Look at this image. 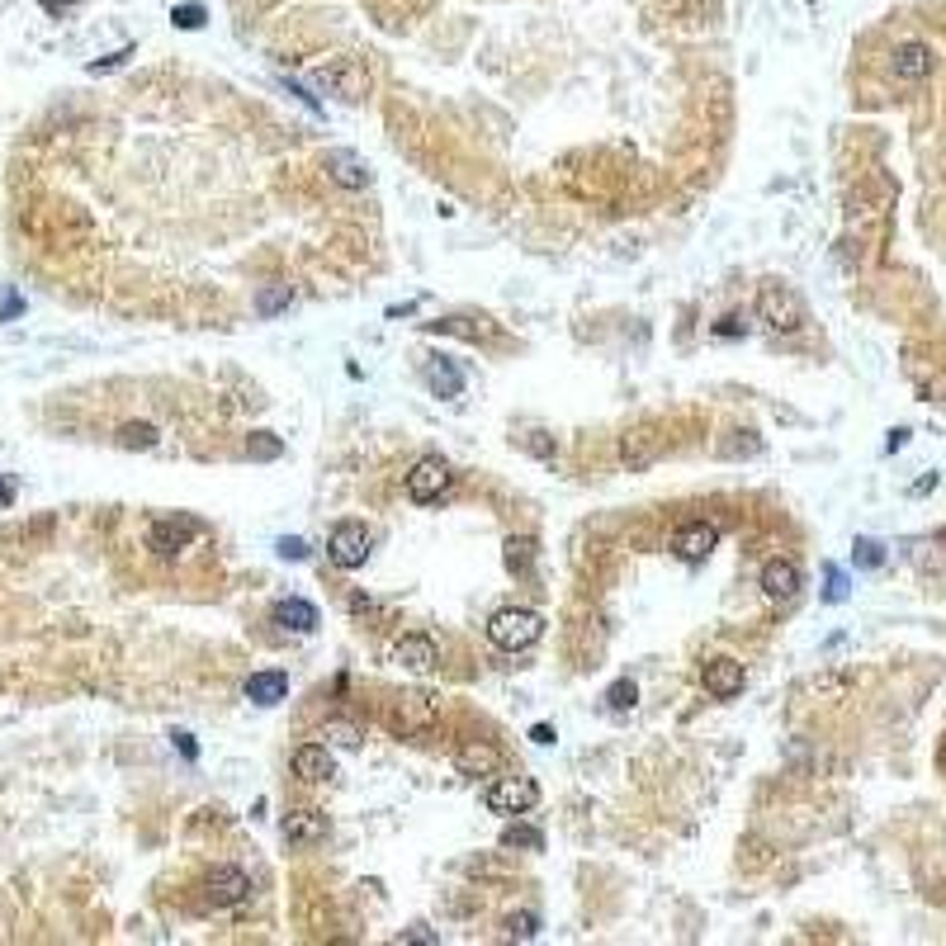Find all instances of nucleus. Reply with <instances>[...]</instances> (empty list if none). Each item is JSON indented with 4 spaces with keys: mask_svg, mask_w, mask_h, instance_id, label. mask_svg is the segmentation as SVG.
Masks as SVG:
<instances>
[{
    "mask_svg": "<svg viewBox=\"0 0 946 946\" xmlns=\"http://www.w3.org/2000/svg\"><path fill=\"white\" fill-rule=\"evenodd\" d=\"M758 322H767L771 331L790 337V331H800L810 322V313H804V298L790 285H762L758 289Z\"/></svg>",
    "mask_w": 946,
    "mask_h": 946,
    "instance_id": "2",
    "label": "nucleus"
},
{
    "mask_svg": "<svg viewBox=\"0 0 946 946\" xmlns=\"http://www.w3.org/2000/svg\"><path fill=\"white\" fill-rule=\"evenodd\" d=\"M280 833H285L289 847H313V843L327 838V814H317V810H289L285 823H280Z\"/></svg>",
    "mask_w": 946,
    "mask_h": 946,
    "instance_id": "13",
    "label": "nucleus"
},
{
    "mask_svg": "<svg viewBox=\"0 0 946 946\" xmlns=\"http://www.w3.org/2000/svg\"><path fill=\"white\" fill-rule=\"evenodd\" d=\"M199 535H204V521H199V516H161V521H152L147 544H152V554L171 559V554H180L189 540H199Z\"/></svg>",
    "mask_w": 946,
    "mask_h": 946,
    "instance_id": "7",
    "label": "nucleus"
},
{
    "mask_svg": "<svg viewBox=\"0 0 946 946\" xmlns=\"http://www.w3.org/2000/svg\"><path fill=\"white\" fill-rule=\"evenodd\" d=\"M426 383H431V393H440V398H459V393H464V374L450 365V360L431 365V370H426Z\"/></svg>",
    "mask_w": 946,
    "mask_h": 946,
    "instance_id": "22",
    "label": "nucleus"
},
{
    "mask_svg": "<svg viewBox=\"0 0 946 946\" xmlns=\"http://www.w3.org/2000/svg\"><path fill=\"white\" fill-rule=\"evenodd\" d=\"M634 701H639V686H634L629 677H620V682H610V686H606V705L616 710V715L634 710Z\"/></svg>",
    "mask_w": 946,
    "mask_h": 946,
    "instance_id": "25",
    "label": "nucleus"
},
{
    "mask_svg": "<svg viewBox=\"0 0 946 946\" xmlns=\"http://www.w3.org/2000/svg\"><path fill=\"white\" fill-rule=\"evenodd\" d=\"M715 337H747V317L743 313H729V317H719V327H715Z\"/></svg>",
    "mask_w": 946,
    "mask_h": 946,
    "instance_id": "33",
    "label": "nucleus"
},
{
    "mask_svg": "<svg viewBox=\"0 0 946 946\" xmlns=\"http://www.w3.org/2000/svg\"><path fill=\"white\" fill-rule=\"evenodd\" d=\"M535 932H540V913H511V918H507V937L531 941Z\"/></svg>",
    "mask_w": 946,
    "mask_h": 946,
    "instance_id": "29",
    "label": "nucleus"
},
{
    "mask_svg": "<svg viewBox=\"0 0 946 946\" xmlns=\"http://www.w3.org/2000/svg\"><path fill=\"white\" fill-rule=\"evenodd\" d=\"M313 86L346 104H360L370 95V67L360 58H327L322 67H313Z\"/></svg>",
    "mask_w": 946,
    "mask_h": 946,
    "instance_id": "1",
    "label": "nucleus"
},
{
    "mask_svg": "<svg viewBox=\"0 0 946 946\" xmlns=\"http://www.w3.org/2000/svg\"><path fill=\"white\" fill-rule=\"evenodd\" d=\"M762 592L771 601H790L800 592V568L790 559H767L762 564Z\"/></svg>",
    "mask_w": 946,
    "mask_h": 946,
    "instance_id": "17",
    "label": "nucleus"
},
{
    "mask_svg": "<svg viewBox=\"0 0 946 946\" xmlns=\"http://www.w3.org/2000/svg\"><path fill=\"white\" fill-rule=\"evenodd\" d=\"M502 847H525V852H540V847H544V833H540V828H531V823H511V828L502 833Z\"/></svg>",
    "mask_w": 946,
    "mask_h": 946,
    "instance_id": "24",
    "label": "nucleus"
},
{
    "mask_svg": "<svg viewBox=\"0 0 946 946\" xmlns=\"http://www.w3.org/2000/svg\"><path fill=\"white\" fill-rule=\"evenodd\" d=\"M19 313H24V298L5 289V294H0V317H5V322H10V317H19Z\"/></svg>",
    "mask_w": 946,
    "mask_h": 946,
    "instance_id": "38",
    "label": "nucleus"
},
{
    "mask_svg": "<svg viewBox=\"0 0 946 946\" xmlns=\"http://www.w3.org/2000/svg\"><path fill=\"white\" fill-rule=\"evenodd\" d=\"M540 634H544V620L535 616V610H525V606H507V610H497V616L488 620V639H492L502 653L531 649Z\"/></svg>",
    "mask_w": 946,
    "mask_h": 946,
    "instance_id": "3",
    "label": "nucleus"
},
{
    "mask_svg": "<svg viewBox=\"0 0 946 946\" xmlns=\"http://www.w3.org/2000/svg\"><path fill=\"white\" fill-rule=\"evenodd\" d=\"M450 488V464H445L440 455H426V459H416L412 473H407V497L412 502H435V497Z\"/></svg>",
    "mask_w": 946,
    "mask_h": 946,
    "instance_id": "9",
    "label": "nucleus"
},
{
    "mask_svg": "<svg viewBox=\"0 0 946 946\" xmlns=\"http://www.w3.org/2000/svg\"><path fill=\"white\" fill-rule=\"evenodd\" d=\"M483 804H488L492 814H502V819L531 814L535 804H540V786L531 781V776H497V781L483 790Z\"/></svg>",
    "mask_w": 946,
    "mask_h": 946,
    "instance_id": "4",
    "label": "nucleus"
},
{
    "mask_svg": "<svg viewBox=\"0 0 946 946\" xmlns=\"http://www.w3.org/2000/svg\"><path fill=\"white\" fill-rule=\"evenodd\" d=\"M743 662L738 658H710L701 667V686L715 695V701H734V695H743Z\"/></svg>",
    "mask_w": 946,
    "mask_h": 946,
    "instance_id": "10",
    "label": "nucleus"
},
{
    "mask_svg": "<svg viewBox=\"0 0 946 946\" xmlns=\"http://www.w3.org/2000/svg\"><path fill=\"white\" fill-rule=\"evenodd\" d=\"M531 559H535V540H511L507 544V568L511 573L525 577V573H531Z\"/></svg>",
    "mask_w": 946,
    "mask_h": 946,
    "instance_id": "27",
    "label": "nucleus"
},
{
    "mask_svg": "<svg viewBox=\"0 0 946 946\" xmlns=\"http://www.w3.org/2000/svg\"><path fill=\"white\" fill-rule=\"evenodd\" d=\"M246 455H252V459H274V455H280V440H274L270 431H261L252 445H246Z\"/></svg>",
    "mask_w": 946,
    "mask_h": 946,
    "instance_id": "32",
    "label": "nucleus"
},
{
    "mask_svg": "<svg viewBox=\"0 0 946 946\" xmlns=\"http://www.w3.org/2000/svg\"><path fill=\"white\" fill-rule=\"evenodd\" d=\"M455 767H459L464 776H488V771L502 767V753H497L492 743H464L459 753H455Z\"/></svg>",
    "mask_w": 946,
    "mask_h": 946,
    "instance_id": "20",
    "label": "nucleus"
},
{
    "mask_svg": "<svg viewBox=\"0 0 946 946\" xmlns=\"http://www.w3.org/2000/svg\"><path fill=\"white\" fill-rule=\"evenodd\" d=\"M828 601H847V573L843 568H828Z\"/></svg>",
    "mask_w": 946,
    "mask_h": 946,
    "instance_id": "34",
    "label": "nucleus"
},
{
    "mask_svg": "<svg viewBox=\"0 0 946 946\" xmlns=\"http://www.w3.org/2000/svg\"><path fill=\"white\" fill-rule=\"evenodd\" d=\"M620 459H625L629 468H649V464L658 459V440H653L649 431L625 435V440H620Z\"/></svg>",
    "mask_w": 946,
    "mask_h": 946,
    "instance_id": "21",
    "label": "nucleus"
},
{
    "mask_svg": "<svg viewBox=\"0 0 946 946\" xmlns=\"http://www.w3.org/2000/svg\"><path fill=\"white\" fill-rule=\"evenodd\" d=\"M5 502H10V488H0V507H5Z\"/></svg>",
    "mask_w": 946,
    "mask_h": 946,
    "instance_id": "42",
    "label": "nucleus"
},
{
    "mask_svg": "<svg viewBox=\"0 0 946 946\" xmlns=\"http://www.w3.org/2000/svg\"><path fill=\"white\" fill-rule=\"evenodd\" d=\"M403 941H435V932H426V928H412V932H403Z\"/></svg>",
    "mask_w": 946,
    "mask_h": 946,
    "instance_id": "40",
    "label": "nucleus"
},
{
    "mask_svg": "<svg viewBox=\"0 0 946 946\" xmlns=\"http://www.w3.org/2000/svg\"><path fill=\"white\" fill-rule=\"evenodd\" d=\"M285 695H289V672H274V667H270V672L246 677V701H252V705H280Z\"/></svg>",
    "mask_w": 946,
    "mask_h": 946,
    "instance_id": "19",
    "label": "nucleus"
},
{
    "mask_svg": "<svg viewBox=\"0 0 946 946\" xmlns=\"http://www.w3.org/2000/svg\"><path fill=\"white\" fill-rule=\"evenodd\" d=\"M280 308H289V285H265V289L256 294V313H261V317H274Z\"/></svg>",
    "mask_w": 946,
    "mask_h": 946,
    "instance_id": "26",
    "label": "nucleus"
},
{
    "mask_svg": "<svg viewBox=\"0 0 946 946\" xmlns=\"http://www.w3.org/2000/svg\"><path fill=\"white\" fill-rule=\"evenodd\" d=\"M521 445H525V450H531L535 459H554V445L544 440V431H531V435H525Z\"/></svg>",
    "mask_w": 946,
    "mask_h": 946,
    "instance_id": "35",
    "label": "nucleus"
},
{
    "mask_svg": "<svg viewBox=\"0 0 946 946\" xmlns=\"http://www.w3.org/2000/svg\"><path fill=\"white\" fill-rule=\"evenodd\" d=\"M370 549H374V535H370V531H365V525H360V521H341L337 531L327 535V559L337 564V568H346V573L365 568Z\"/></svg>",
    "mask_w": 946,
    "mask_h": 946,
    "instance_id": "5",
    "label": "nucleus"
},
{
    "mask_svg": "<svg viewBox=\"0 0 946 946\" xmlns=\"http://www.w3.org/2000/svg\"><path fill=\"white\" fill-rule=\"evenodd\" d=\"M133 58V48H119V52H109L104 62H91V76H100V71H114V67H124Z\"/></svg>",
    "mask_w": 946,
    "mask_h": 946,
    "instance_id": "37",
    "label": "nucleus"
},
{
    "mask_svg": "<svg viewBox=\"0 0 946 946\" xmlns=\"http://www.w3.org/2000/svg\"><path fill=\"white\" fill-rule=\"evenodd\" d=\"M852 559H856V568H880V564H885V544H880V540H856V544H852Z\"/></svg>",
    "mask_w": 946,
    "mask_h": 946,
    "instance_id": "28",
    "label": "nucleus"
},
{
    "mask_svg": "<svg viewBox=\"0 0 946 946\" xmlns=\"http://www.w3.org/2000/svg\"><path fill=\"white\" fill-rule=\"evenodd\" d=\"M889 67H895V76H904V81H923V76H932V48L928 43H899Z\"/></svg>",
    "mask_w": 946,
    "mask_h": 946,
    "instance_id": "18",
    "label": "nucleus"
},
{
    "mask_svg": "<svg viewBox=\"0 0 946 946\" xmlns=\"http://www.w3.org/2000/svg\"><path fill=\"white\" fill-rule=\"evenodd\" d=\"M393 662L407 667V672H431V667L440 662V649H435L431 634H403L393 644Z\"/></svg>",
    "mask_w": 946,
    "mask_h": 946,
    "instance_id": "12",
    "label": "nucleus"
},
{
    "mask_svg": "<svg viewBox=\"0 0 946 946\" xmlns=\"http://www.w3.org/2000/svg\"><path fill=\"white\" fill-rule=\"evenodd\" d=\"M294 776H298V781H308V786L331 781V776H337V762H331L327 743H303L294 753Z\"/></svg>",
    "mask_w": 946,
    "mask_h": 946,
    "instance_id": "14",
    "label": "nucleus"
},
{
    "mask_svg": "<svg viewBox=\"0 0 946 946\" xmlns=\"http://www.w3.org/2000/svg\"><path fill=\"white\" fill-rule=\"evenodd\" d=\"M280 559H294V564H303V559H308V544H303L298 535H285V540H280Z\"/></svg>",
    "mask_w": 946,
    "mask_h": 946,
    "instance_id": "36",
    "label": "nucleus"
},
{
    "mask_svg": "<svg viewBox=\"0 0 946 946\" xmlns=\"http://www.w3.org/2000/svg\"><path fill=\"white\" fill-rule=\"evenodd\" d=\"M327 176L337 180L341 189H365V185L374 180L370 166H365V156H355V152H346V147L327 152Z\"/></svg>",
    "mask_w": 946,
    "mask_h": 946,
    "instance_id": "16",
    "label": "nucleus"
},
{
    "mask_svg": "<svg viewBox=\"0 0 946 946\" xmlns=\"http://www.w3.org/2000/svg\"><path fill=\"white\" fill-rule=\"evenodd\" d=\"M38 5H43L48 15H67V10L76 5V0H38Z\"/></svg>",
    "mask_w": 946,
    "mask_h": 946,
    "instance_id": "39",
    "label": "nucleus"
},
{
    "mask_svg": "<svg viewBox=\"0 0 946 946\" xmlns=\"http://www.w3.org/2000/svg\"><path fill=\"white\" fill-rule=\"evenodd\" d=\"M531 738H535V743H554V729H549V725H535Z\"/></svg>",
    "mask_w": 946,
    "mask_h": 946,
    "instance_id": "41",
    "label": "nucleus"
},
{
    "mask_svg": "<svg viewBox=\"0 0 946 946\" xmlns=\"http://www.w3.org/2000/svg\"><path fill=\"white\" fill-rule=\"evenodd\" d=\"M435 715H440V695L431 691H407L403 701L388 710V729L393 734H426L435 725Z\"/></svg>",
    "mask_w": 946,
    "mask_h": 946,
    "instance_id": "6",
    "label": "nucleus"
},
{
    "mask_svg": "<svg viewBox=\"0 0 946 946\" xmlns=\"http://www.w3.org/2000/svg\"><path fill=\"white\" fill-rule=\"evenodd\" d=\"M327 738H337L341 747H355V743L365 738V734H360L355 725H346V719H331V725H327Z\"/></svg>",
    "mask_w": 946,
    "mask_h": 946,
    "instance_id": "31",
    "label": "nucleus"
},
{
    "mask_svg": "<svg viewBox=\"0 0 946 946\" xmlns=\"http://www.w3.org/2000/svg\"><path fill=\"white\" fill-rule=\"evenodd\" d=\"M171 24H176V29H199V24H204V5H194V0H189V5H176V10H171Z\"/></svg>",
    "mask_w": 946,
    "mask_h": 946,
    "instance_id": "30",
    "label": "nucleus"
},
{
    "mask_svg": "<svg viewBox=\"0 0 946 946\" xmlns=\"http://www.w3.org/2000/svg\"><path fill=\"white\" fill-rule=\"evenodd\" d=\"M161 435H156V426H147V422H128L124 431H119V445L124 450H152Z\"/></svg>",
    "mask_w": 946,
    "mask_h": 946,
    "instance_id": "23",
    "label": "nucleus"
},
{
    "mask_svg": "<svg viewBox=\"0 0 946 946\" xmlns=\"http://www.w3.org/2000/svg\"><path fill=\"white\" fill-rule=\"evenodd\" d=\"M270 620L280 629H289V634H313L317 629V606L303 601V597H285V601L270 606Z\"/></svg>",
    "mask_w": 946,
    "mask_h": 946,
    "instance_id": "15",
    "label": "nucleus"
},
{
    "mask_svg": "<svg viewBox=\"0 0 946 946\" xmlns=\"http://www.w3.org/2000/svg\"><path fill=\"white\" fill-rule=\"evenodd\" d=\"M719 544V531L710 521H686V525H677V535H672V549H677V559H686V564H701V559H710V549Z\"/></svg>",
    "mask_w": 946,
    "mask_h": 946,
    "instance_id": "11",
    "label": "nucleus"
},
{
    "mask_svg": "<svg viewBox=\"0 0 946 946\" xmlns=\"http://www.w3.org/2000/svg\"><path fill=\"white\" fill-rule=\"evenodd\" d=\"M246 895H252V876L242 866H213L204 876V904L213 908H237Z\"/></svg>",
    "mask_w": 946,
    "mask_h": 946,
    "instance_id": "8",
    "label": "nucleus"
}]
</instances>
